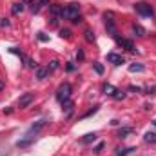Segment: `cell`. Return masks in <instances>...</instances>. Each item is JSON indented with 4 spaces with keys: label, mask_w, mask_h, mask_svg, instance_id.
Returning a JSON list of instances; mask_svg holds the SVG:
<instances>
[{
    "label": "cell",
    "mask_w": 156,
    "mask_h": 156,
    "mask_svg": "<svg viewBox=\"0 0 156 156\" xmlns=\"http://www.w3.org/2000/svg\"><path fill=\"white\" fill-rule=\"evenodd\" d=\"M24 2H26V4H29V2H31V0H24Z\"/></svg>",
    "instance_id": "cell-36"
},
{
    "label": "cell",
    "mask_w": 156,
    "mask_h": 156,
    "mask_svg": "<svg viewBox=\"0 0 156 156\" xmlns=\"http://www.w3.org/2000/svg\"><path fill=\"white\" fill-rule=\"evenodd\" d=\"M60 37H62V38H71V31H69V29H62V31H60Z\"/></svg>",
    "instance_id": "cell-24"
},
{
    "label": "cell",
    "mask_w": 156,
    "mask_h": 156,
    "mask_svg": "<svg viewBox=\"0 0 156 156\" xmlns=\"http://www.w3.org/2000/svg\"><path fill=\"white\" fill-rule=\"evenodd\" d=\"M133 31H134L136 37H145V35H147V31H145L140 24H134V26H133Z\"/></svg>",
    "instance_id": "cell-10"
},
{
    "label": "cell",
    "mask_w": 156,
    "mask_h": 156,
    "mask_svg": "<svg viewBox=\"0 0 156 156\" xmlns=\"http://www.w3.org/2000/svg\"><path fill=\"white\" fill-rule=\"evenodd\" d=\"M33 100H35V94L33 93H24L20 96V100H18V107L20 109H26V107H29L33 104Z\"/></svg>",
    "instance_id": "cell-5"
},
{
    "label": "cell",
    "mask_w": 156,
    "mask_h": 156,
    "mask_svg": "<svg viewBox=\"0 0 156 156\" xmlns=\"http://www.w3.org/2000/svg\"><path fill=\"white\" fill-rule=\"evenodd\" d=\"M37 5H49V0H38V2H37Z\"/></svg>",
    "instance_id": "cell-33"
},
{
    "label": "cell",
    "mask_w": 156,
    "mask_h": 156,
    "mask_svg": "<svg viewBox=\"0 0 156 156\" xmlns=\"http://www.w3.org/2000/svg\"><path fill=\"white\" fill-rule=\"evenodd\" d=\"M116 38V42L120 44V45H123L127 51H134V45H133V42L131 40H125V38H120V37H115Z\"/></svg>",
    "instance_id": "cell-9"
},
{
    "label": "cell",
    "mask_w": 156,
    "mask_h": 156,
    "mask_svg": "<svg viewBox=\"0 0 156 156\" xmlns=\"http://www.w3.org/2000/svg\"><path fill=\"white\" fill-rule=\"evenodd\" d=\"M71 91H73V89H71V83H67V82L62 83V85L58 87V91H56V100H58L60 104H64L66 100L71 98Z\"/></svg>",
    "instance_id": "cell-3"
},
{
    "label": "cell",
    "mask_w": 156,
    "mask_h": 156,
    "mask_svg": "<svg viewBox=\"0 0 156 156\" xmlns=\"http://www.w3.org/2000/svg\"><path fill=\"white\" fill-rule=\"evenodd\" d=\"M22 60H24V62H26V66H27V67H29V69H37V67H38V66H37V64H35V62H33V60H31V58H27V56H24V58H22Z\"/></svg>",
    "instance_id": "cell-19"
},
{
    "label": "cell",
    "mask_w": 156,
    "mask_h": 156,
    "mask_svg": "<svg viewBox=\"0 0 156 156\" xmlns=\"http://www.w3.org/2000/svg\"><path fill=\"white\" fill-rule=\"evenodd\" d=\"M9 26H11V24H9L7 18H2V20H0V27H9Z\"/></svg>",
    "instance_id": "cell-28"
},
{
    "label": "cell",
    "mask_w": 156,
    "mask_h": 156,
    "mask_svg": "<svg viewBox=\"0 0 156 156\" xmlns=\"http://www.w3.org/2000/svg\"><path fill=\"white\" fill-rule=\"evenodd\" d=\"M33 142V138H26V140H18L16 142V147H27L29 144Z\"/></svg>",
    "instance_id": "cell-20"
},
{
    "label": "cell",
    "mask_w": 156,
    "mask_h": 156,
    "mask_svg": "<svg viewBox=\"0 0 156 156\" xmlns=\"http://www.w3.org/2000/svg\"><path fill=\"white\" fill-rule=\"evenodd\" d=\"M104 91H105V94H109V96H115V93H116V87H115V85H111V83H105Z\"/></svg>",
    "instance_id": "cell-17"
},
{
    "label": "cell",
    "mask_w": 156,
    "mask_h": 156,
    "mask_svg": "<svg viewBox=\"0 0 156 156\" xmlns=\"http://www.w3.org/2000/svg\"><path fill=\"white\" fill-rule=\"evenodd\" d=\"M45 125H47V120H45V118H42V120H38L37 123H33V125L29 127V131L26 133V136H27V138H35V136L38 134L40 131H42V129L45 127Z\"/></svg>",
    "instance_id": "cell-4"
},
{
    "label": "cell",
    "mask_w": 156,
    "mask_h": 156,
    "mask_svg": "<svg viewBox=\"0 0 156 156\" xmlns=\"http://www.w3.org/2000/svg\"><path fill=\"white\" fill-rule=\"evenodd\" d=\"M153 123H154V127H156V120H154V122H153Z\"/></svg>",
    "instance_id": "cell-37"
},
{
    "label": "cell",
    "mask_w": 156,
    "mask_h": 156,
    "mask_svg": "<svg viewBox=\"0 0 156 156\" xmlns=\"http://www.w3.org/2000/svg\"><path fill=\"white\" fill-rule=\"evenodd\" d=\"M38 38L42 40V42H45V40H47V37H45V35H44V33H38Z\"/></svg>",
    "instance_id": "cell-34"
},
{
    "label": "cell",
    "mask_w": 156,
    "mask_h": 156,
    "mask_svg": "<svg viewBox=\"0 0 156 156\" xmlns=\"http://www.w3.org/2000/svg\"><path fill=\"white\" fill-rule=\"evenodd\" d=\"M129 71L131 73H142V71H145V66H142V64H131Z\"/></svg>",
    "instance_id": "cell-12"
},
{
    "label": "cell",
    "mask_w": 156,
    "mask_h": 156,
    "mask_svg": "<svg viewBox=\"0 0 156 156\" xmlns=\"http://www.w3.org/2000/svg\"><path fill=\"white\" fill-rule=\"evenodd\" d=\"M144 142L145 144H156V133H145V136H144Z\"/></svg>",
    "instance_id": "cell-14"
},
{
    "label": "cell",
    "mask_w": 156,
    "mask_h": 156,
    "mask_svg": "<svg viewBox=\"0 0 156 156\" xmlns=\"http://www.w3.org/2000/svg\"><path fill=\"white\" fill-rule=\"evenodd\" d=\"M107 60H109L113 66H122V64L125 62V58H123L122 55H116V53H109V55H107Z\"/></svg>",
    "instance_id": "cell-7"
},
{
    "label": "cell",
    "mask_w": 156,
    "mask_h": 156,
    "mask_svg": "<svg viewBox=\"0 0 156 156\" xmlns=\"http://www.w3.org/2000/svg\"><path fill=\"white\" fill-rule=\"evenodd\" d=\"M62 16H66V18H67V20H71L73 24L82 22V16H80V5H78V4H69V5L64 9Z\"/></svg>",
    "instance_id": "cell-1"
},
{
    "label": "cell",
    "mask_w": 156,
    "mask_h": 156,
    "mask_svg": "<svg viewBox=\"0 0 156 156\" xmlns=\"http://www.w3.org/2000/svg\"><path fill=\"white\" fill-rule=\"evenodd\" d=\"M83 35H85V40H87V42H94V33H93L91 29H85Z\"/></svg>",
    "instance_id": "cell-21"
},
{
    "label": "cell",
    "mask_w": 156,
    "mask_h": 156,
    "mask_svg": "<svg viewBox=\"0 0 156 156\" xmlns=\"http://www.w3.org/2000/svg\"><path fill=\"white\" fill-rule=\"evenodd\" d=\"M134 11H136L138 15H142V16H147V18H153V16H154V9H153V5L147 4V2H138V4H134Z\"/></svg>",
    "instance_id": "cell-2"
},
{
    "label": "cell",
    "mask_w": 156,
    "mask_h": 156,
    "mask_svg": "<svg viewBox=\"0 0 156 156\" xmlns=\"http://www.w3.org/2000/svg\"><path fill=\"white\" fill-rule=\"evenodd\" d=\"M2 89H4V82L0 80V91H2Z\"/></svg>",
    "instance_id": "cell-35"
},
{
    "label": "cell",
    "mask_w": 156,
    "mask_h": 156,
    "mask_svg": "<svg viewBox=\"0 0 156 156\" xmlns=\"http://www.w3.org/2000/svg\"><path fill=\"white\" fill-rule=\"evenodd\" d=\"M62 105H64V107H62L64 115H66V116H71V115H73V109H75V104H73L71 100H66Z\"/></svg>",
    "instance_id": "cell-8"
},
{
    "label": "cell",
    "mask_w": 156,
    "mask_h": 156,
    "mask_svg": "<svg viewBox=\"0 0 156 156\" xmlns=\"http://www.w3.org/2000/svg\"><path fill=\"white\" fill-rule=\"evenodd\" d=\"M9 51H11V53H13V55H18V56H20V58H24V56H26V55H24V53H22V51H20V49H18V47H11V49H9Z\"/></svg>",
    "instance_id": "cell-22"
},
{
    "label": "cell",
    "mask_w": 156,
    "mask_h": 156,
    "mask_svg": "<svg viewBox=\"0 0 156 156\" xmlns=\"http://www.w3.org/2000/svg\"><path fill=\"white\" fill-rule=\"evenodd\" d=\"M102 149H104V144H98V145L94 147V153L98 154V153H102Z\"/></svg>",
    "instance_id": "cell-32"
},
{
    "label": "cell",
    "mask_w": 156,
    "mask_h": 156,
    "mask_svg": "<svg viewBox=\"0 0 156 156\" xmlns=\"http://www.w3.org/2000/svg\"><path fill=\"white\" fill-rule=\"evenodd\" d=\"M24 9H26V5H24V4H15L11 11H13V15H20V13H22Z\"/></svg>",
    "instance_id": "cell-18"
},
{
    "label": "cell",
    "mask_w": 156,
    "mask_h": 156,
    "mask_svg": "<svg viewBox=\"0 0 156 156\" xmlns=\"http://www.w3.org/2000/svg\"><path fill=\"white\" fill-rule=\"evenodd\" d=\"M113 98H115V100H123V98H125V93L116 89V93H115V96H113Z\"/></svg>",
    "instance_id": "cell-23"
},
{
    "label": "cell",
    "mask_w": 156,
    "mask_h": 156,
    "mask_svg": "<svg viewBox=\"0 0 156 156\" xmlns=\"http://www.w3.org/2000/svg\"><path fill=\"white\" fill-rule=\"evenodd\" d=\"M49 9H51V13H53L55 16H58V15H62V13H64V7H60L58 4H53Z\"/></svg>",
    "instance_id": "cell-16"
},
{
    "label": "cell",
    "mask_w": 156,
    "mask_h": 156,
    "mask_svg": "<svg viewBox=\"0 0 156 156\" xmlns=\"http://www.w3.org/2000/svg\"><path fill=\"white\" fill-rule=\"evenodd\" d=\"M129 91H131V93H140V91H142V87H136V85H131V87H129Z\"/></svg>",
    "instance_id": "cell-30"
},
{
    "label": "cell",
    "mask_w": 156,
    "mask_h": 156,
    "mask_svg": "<svg viewBox=\"0 0 156 156\" xmlns=\"http://www.w3.org/2000/svg\"><path fill=\"white\" fill-rule=\"evenodd\" d=\"M47 75H49V69L47 67H37V78L38 80H44Z\"/></svg>",
    "instance_id": "cell-11"
},
{
    "label": "cell",
    "mask_w": 156,
    "mask_h": 156,
    "mask_svg": "<svg viewBox=\"0 0 156 156\" xmlns=\"http://www.w3.org/2000/svg\"><path fill=\"white\" fill-rule=\"evenodd\" d=\"M98 136H96V133H89V134H85L83 138H82V144H91V142H94Z\"/></svg>",
    "instance_id": "cell-15"
},
{
    "label": "cell",
    "mask_w": 156,
    "mask_h": 156,
    "mask_svg": "<svg viewBox=\"0 0 156 156\" xmlns=\"http://www.w3.org/2000/svg\"><path fill=\"white\" fill-rule=\"evenodd\" d=\"M76 58H78V60H83V58H85V55H83V51H82V49H78Z\"/></svg>",
    "instance_id": "cell-31"
},
{
    "label": "cell",
    "mask_w": 156,
    "mask_h": 156,
    "mask_svg": "<svg viewBox=\"0 0 156 156\" xmlns=\"http://www.w3.org/2000/svg\"><path fill=\"white\" fill-rule=\"evenodd\" d=\"M58 64H60L58 60H53V62H51V66H49L47 69H49V71H56V69H58Z\"/></svg>",
    "instance_id": "cell-26"
},
{
    "label": "cell",
    "mask_w": 156,
    "mask_h": 156,
    "mask_svg": "<svg viewBox=\"0 0 156 156\" xmlns=\"http://www.w3.org/2000/svg\"><path fill=\"white\" fill-rule=\"evenodd\" d=\"M133 151H136V149H134V147H131V149H123V151L118 153V156H127V154H131Z\"/></svg>",
    "instance_id": "cell-25"
},
{
    "label": "cell",
    "mask_w": 156,
    "mask_h": 156,
    "mask_svg": "<svg viewBox=\"0 0 156 156\" xmlns=\"http://www.w3.org/2000/svg\"><path fill=\"white\" fill-rule=\"evenodd\" d=\"M94 71H96V73H98V75H102V73H104V66H102V64H98V62H96V64H94Z\"/></svg>",
    "instance_id": "cell-27"
},
{
    "label": "cell",
    "mask_w": 156,
    "mask_h": 156,
    "mask_svg": "<svg viewBox=\"0 0 156 156\" xmlns=\"http://www.w3.org/2000/svg\"><path fill=\"white\" fill-rule=\"evenodd\" d=\"M113 13H105V27L111 35H116V26H115V20H113Z\"/></svg>",
    "instance_id": "cell-6"
},
{
    "label": "cell",
    "mask_w": 156,
    "mask_h": 156,
    "mask_svg": "<svg viewBox=\"0 0 156 156\" xmlns=\"http://www.w3.org/2000/svg\"><path fill=\"white\" fill-rule=\"evenodd\" d=\"M145 91H147V94H156V85H153V87H147Z\"/></svg>",
    "instance_id": "cell-29"
},
{
    "label": "cell",
    "mask_w": 156,
    "mask_h": 156,
    "mask_svg": "<svg viewBox=\"0 0 156 156\" xmlns=\"http://www.w3.org/2000/svg\"><path fill=\"white\" fill-rule=\"evenodd\" d=\"M129 134H133V127H123L118 131V138H127Z\"/></svg>",
    "instance_id": "cell-13"
}]
</instances>
